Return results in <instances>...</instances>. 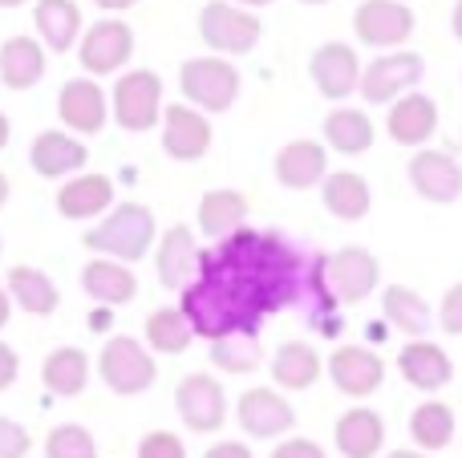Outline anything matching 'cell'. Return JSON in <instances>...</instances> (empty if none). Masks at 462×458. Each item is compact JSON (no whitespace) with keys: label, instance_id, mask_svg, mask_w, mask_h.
<instances>
[{"label":"cell","instance_id":"1","mask_svg":"<svg viewBox=\"0 0 462 458\" xmlns=\"http://www.w3.org/2000/svg\"><path fill=\"white\" fill-rule=\"evenodd\" d=\"M179 308L191 321L195 337L208 341L231 337V333H260V321L268 316L263 300L231 272L216 252H199V276L183 289Z\"/></svg>","mask_w":462,"mask_h":458},{"label":"cell","instance_id":"2","mask_svg":"<svg viewBox=\"0 0 462 458\" xmlns=\"http://www.w3.org/2000/svg\"><path fill=\"white\" fill-rule=\"evenodd\" d=\"M211 252L263 300L268 316L300 297V252L280 232H247V227H239L227 240H219Z\"/></svg>","mask_w":462,"mask_h":458},{"label":"cell","instance_id":"3","mask_svg":"<svg viewBox=\"0 0 462 458\" xmlns=\"http://www.w3.org/2000/svg\"><path fill=\"white\" fill-rule=\"evenodd\" d=\"M81 243L94 256L118 260V264H138L159 243V224H154V211L146 203H114L102 215V224L81 235Z\"/></svg>","mask_w":462,"mask_h":458},{"label":"cell","instance_id":"4","mask_svg":"<svg viewBox=\"0 0 462 458\" xmlns=\"http://www.w3.org/2000/svg\"><path fill=\"white\" fill-rule=\"evenodd\" d=\"M382 280L377 256L365 248H337L333 256L317 260V289L328 305H361Z\"/></svg>","mask_w":462,"mask_h":458},{"label":"cell","instance_id":"5","mask_svg":"<svg viewBox=\"0 0 462 458\" xmlns=\"http://www.w3.org/2000/svg\"><path fill=\"white\" fill-rule=\"evenodd\" d=\"M179 89H183L187 105L199 114H224L239 97V69L227 57H191L179 69Z\"/></svg>","mask_w":462,"mask_h":458},{"label":"cell","instance_id":"6","mask_svg":"<svg viewBox=\"0 0 462 458\" xmlns=\"http://www.w3.org/2000/svg\"><path fill=\"white\" fill-rule=\"evenodd\" d=\"M199 37L216 57H244L260 45L263 21L231 0H208L199 8Z\"/></svg>","mask_w":462,"mask_h":458},{"label":"cell","instance_id":"7","mask_svg":"<svg viewBox=\"0 0 462 458\" xmlns=\"http://www.w3.org/2000/svg\"><path fill=\"white\" fill-rule=\"evenodd\" d=\"M97 373H102L106 389H114L118 398H138L159 381V365L154 353L134 337H110L97 353Z\"/></svg>","mask_w":462,"mask_h":458},{"label":"cell","instance_id":"8","mask_svg":"<svg viewBox=\"0 0 462 458\" xmlns=\"http://www.w3.org/2000/svg\"><path fill=\"white\" fill-rule=\"evenodd\" d=\"M110 114L122 130L146 134L162 122V78L154 69H130L118 78L110 97Z\"/></svg>","mask_w":462,"mask_h":458},{"label":"cell","instance_id":"9","mask_svg":"<svg viewBox=\"0 0 462 458\" xmlns=\"http://www.w3.org/2000/svg\"><path fill=\"white\" fill-rule=\"evenodd\" d=\"M422 57L410 53V49H393V53H382L377 61H369L361 69V97L369 105H393L398 97L414 94V86L422 81Z\"/></svg>","mask_w":462,"mask_h":458},{"label":"cell","instance_id":"10","mask_svg":"<svg viewBox=\"0 0 462 458\" xmlns=\"http://www.w3.org/2000/svg\"><path fill=\"white\" fill-rule=\"evenodd\" d=\"M175 410L191 435H216L227 422V394L211 373H187L175 389Z\"/></svg>","mask_w":462,"mask_h":458},{"label":"cell","instance_id":"11","mask_svg":"<svg viewBox=\"0 0 462 458\" xmlns=\"http://www.w3.org/2000/svg\"><path fill=\"white\" fill-rule=\"evenodd\" d=\"M78 57H81V69L86 73H118L126 69V61L134 57V29L118 16H106V21L89 24L78 41Z\"/></svg>","mask_w":462,"mask_h":458},{"label":"cell","instance_id":"12","mask_svg":"<svg viewBox=\"0 0 462 458\" xmlns=\"http://www.w3.org/2000/svg\"><path fill=\"white\" fill-rule=\"evenodd\" d=\"M236 422L247 438H263V443H272V438H288L296 430V410L280 389L255 386V389H244V394H239Z\"/></svg>","mask_w":462,"mask_h":458},{"label":"cell","instance_id":"13","mask_svg":"<svg viewBox=\"0 0 462 458\" xmlns=\"http://www.w3.org/2000/svg\"><path fill=\"white\" fill-rule=\"evenodd\" d=\"M353 32L361 45L374 49H390V45H406L414 32V13L402 0H361L353 13Z\"/></svg>","mask_w":462,"mask_h":458},{"label":"cell","instance_id":"14","mask_svg":"<svg viewBox=\"0 0 462 458\" xmlns=\"http://www.w3.org/2000/svg\"><path fill=\"white\" fill-rule=\"evenodd\" d=\"M211 138H216V130H211L208 114H199L195 105L175 102L162 110V151H167V159L175 162L203 159L211 151Z\"/></svg>","mask_w":462,"mask_h":458},{"label":"cell","instance_id":"15","mask_svg":"<svg viewBox=\"0 0 462 458\" xmlns=\"http://www.w3.org/2000/svg\"><path fill=\"white\" fill-rule=\"evenodd\" d=\"M309 78H312V86H317V94L328 97V102H345L349 94H357L361 61H357V53H353V45H345V41L320 45L317 53L309 57Z\"/></svg>","mask_w":462,"mask_h":458},{"label":"cell","instance_id":"16","mask_svg":"<svg viewBox=\"0 0 462 458\" xmlns=\"http://www.w3.org/2000/svg\"><path fill=\"white\" fill-rule=\"evenodd\" d=\"M410 187H414L426 203H439V207L458 203V195H462L458 159L447 151H430V146L414 151V159H410Z\"/></svg>","mask_w":462,"mask_h":458},{"label":"cell","instance_id":"17","mask_svg":"<svg viewBox=\"0 0 462 458\" xmlns=\"http://www.w3.org/2000/svg\"><path fill=\"white\" fill-rule=\"evenodd\" d=\"M328 381L341 389L345 398H369L382 389L385 381V362L365 345H341L328 357Z\"/></svg>","mask_w":462,"mask_h":458},{"label":"cell","instance_id":"18","mask_svg":"<svg viewBox=\"0 0 462 458\" xmlns=\"http://www.w3.org/2000/svg\"><path fill=\"white\" fill-rule=\"evenodd\" d=\"M57 118L65 122L69 134H97L110 118V97L102 94V86L89 78H69L57 94Z\"/></svg>","mask_w":462,"mask_h":458},{"label":"cell","instance_id":"19","mask_svg":"<svg viewBox=\"0 0 462 458\" xmlns=\"http://www.w3.org/2000/svg\"><path fill=\"white\" fill-rule=\"evenodd\" d=\"M154 272H159L162 289L171 292H183L199 276V243H195V232L187 224H175L167 227V235H159V243H154Z\"/></svg>","mask_w":462,"mask_h":458},{"label":"cell","instance_id":"20","mask_svg":"<svg viewBox=\"0 0 462 458\" xmlns=\"http://www.w3.org/2000/svg\"><path fill=\"white\" fill-rule=\"evenodd\" d=\"M398 373L422 394H439L455 381V362L450 353L439 345V341H406L398 353Z\"/></svg>","mask_w":462,"mask_h":458},{"label":"cell","instance_id":"21","mask_svg":"<svg viewBox=\"0 0 462 458\" xmlns=\"http://www.w3.org/2000/svg\"><path fill=\"white\" fill-rule=\"evenodd\" d=\"M328 179V151L325 142H312V138H296L284 142L276 154V183L288 191H312Z\"/></svg>","mask_w":462,"mask_h":458},{"label":"cell","instance_id":"22","mask_svg":"<svg viewBox=\"0 0 462 458\" xmlns=\"http://www.w3.org/2000/svg\"><path fill=\"white\" fill-rule=\"evenodd\" d=\"M29 162L41 179H69L89 162V151L69 130H41L29 146Z\"/></svg>","mask_w":462,"mask_h":458},{"label":"cell","instance_id":"23","mask_svg":"<svg viewBox=\"0 0 462 458\" xmlns=\"http://www.w3.org/2000/svg\"><path fill=\"white\" fill-rule=\"evenodd\" d=\"M385 130H390V138L398 146L422 151V146L434 138V130H439V105H434V97L418 94V89L406 97H398L393 110L385 114Z\"/></svg>","mask_w":462,"mask_h":458},{"label":"cell","instance_id":"24","mask_svg":"<svg viewBox=\"0 0 462 458\" xmlns=\"http://www.w3.org/2000/svg\"><path fill=\"white\" fill-rule=\"evenodd\" d=\"M81 289H86V297L97 300L102 308H118V305H130V300L138 297V276L130 264L94 256L86 268H81Z\"/></svg>","mask_w":462,"mask_h":458},{"label":"cell","instance_id":"25","mask_svg":"<svg viewBox=\"0 0 462 458\" xmlns=\"http://www.w3.org/2000/svg\"><path fill=\"white\" fill-rule=\"evenodd\" d=\"M333 443L345 458H377L385 451L382 414L369 410V406H353V410H345L333 426Z\"/></svg>","mask_w":462,"mask_h":458},{"label":"cell","instance_id":"26","mask_svg":"<svg viewBox=\"0 0 462 458\" xmlns=\"http://www.w3.org/2000/svg\"><path fill=\"white\" fill-rule=\"evenodd\" d=\"M320 373H325V362H320V353L309 341H284L272 353V381H276V389L300 394V389L317 386Z\"/></svg>","mask_w":462,"mask_h":458},{"label":"cell","instance_id":"27","mask_svg":"<svg viewBox=\"0 0 462 458\" xmlns=\"http://www.w3.org/2000/svg\"><path fill=\"white\" fill-rule=\"evenodd\" d=\"M320 203H325L328 215L345 219V224H357L374 207V191H369V183L357 170H328V179L320 183Z\"/></svg>","mask_w":462,"mask_h":458},{"label":"cell","instance_id":"28","mask_svg":"<svg viewBox=\"0 0 462 458\" xmlns=\"http://www.w3.org/2000/svg\"><path fill=\"white\" fill-rule=\"evenodd\" d=\"M114 207V183L106 175H73L57 191V211L65 219H102Z\"/></svg>","mask_w":462,"mask_h":458},{"label":"cell","instance_id":"29","mask_svg":"<svg viewBox=\"0 0 462 458\" xmlns=\"http://www.w3.org/2000/svg\"><path fill=\"white\" fill-rule=\"evenodd\" d=\"M89 353L78 345H57L53 353L45 357V365H41V381H45V389L53 398H78L86 394L89 386Z\"/></svg>","mask_w":462,"mask_h":458},{"label":"cell","instance_id":"30","mask_svg":"<svg viewBox=\"0 0 462 458\" xmlns=\"http://www.w3.org/2000/svg\"><path fill=\"white\" fill-rule=\"evenodd\" d=\"M382 313H385V321L398 333H406L410 341H426L434 329L430 305H426V297H418L410 284H390V289L382 292Z\"/></svg>","mask_w":462,"mask_h":458},{"label":"cell","instance_id":"31","mask_svg":"<svg viewBox=\"0 0 462 458\" xmlns=\"http://www.w3.org/2000/svg\"><path fill=\"white\" fill-rule=\"evenodd\" d=\"M8 297H13V305L24 308L29 316H53L57 305H61V292H57L53 276L32 268V264L8 268Z\"/></svg>","mask_w":462,"mask_h":458},{"label":"cell","instance_id":"32","mask_svg":"<svg viewBox=\"0 0 462 458\" xmlns=\"http://www.w3.org/2000/svg\"><path fill=\"white\" fill-rule=\"evenodd\" d=\"M32 24L53 53H69V45L81 41V8L73 0H37Z\"/></svg>","mask_w":462,"mask_h":458},{"label":"cell","instance_id":"33","mask_svg":"<svg viewBox=\"0 0 462 458\" xmlns=\"http://www.w3.org/2000/svg\"><path fill=\"white\" fill-rule=\"evenodd\" d=\"M45 78V45L37 37H8L0 45V81L8 89H32Z\"/></svg>","mask_w":462,"mask_h":458},{"label":"cell","instance_id":"34","mask_svg":"<svg viewBox=\"0 0 462 458\" xmlns=\"http://www.w3.org/2000/svg\"><path fill=\"white\" fill-rule=\"evenodd\" d=\"M195 215H199V232L211 235V240H227L231 232H239L247 219V199L239 191H227V187H216V191H208L199 199V207H195Z\"/></svg>","mask_w":462,"mask_h":458},{"label":"cell","instance_id":"35","mask_svg":"<svg viewBox=\"0 0 462 458\" xmlns=\"http://www.w3.org/2000/svg\"><path fill=\"white\" fill-rule=\"evenodd\" d=\"M458 418L447 402H422L410 414V438H414V451L422 454H439L455 443Z\"/></svg>","mask_w":462,"mask_h":458},{"label":"cell","instance_id":"36","mask_svg":"<svg viewBox=\"0 0 462 458\" xmlns=\"http://www.w3.org/2000/svg\"><path fill=\"white\" fill-rule=\"evenodd\" d=\"M377 138V126L365 110H328L325 118V142L337 154H365Z\"/></svg>","mask_w":462,"mask_h":458},{"label":"cell","instance_id":"37","mask_svg":"<svg viewBox=\"0 0 462 458\" xmlns=\"http://www.w3.org/2000/svg\"><path fill=\"white\" fill-rule=\"evenodd\" d=\"M143 345L151 349V353H162V357H179L191 349L195 341V329L191 321L183 316V308H154L151 316H146V333H143Z\"/></svg>","mask_w":462,"mask_h":458},{"label":"cell","instance_id":"38","mask_svg":"<svg viewBox=\"0 0 462 458\" xmlns=\"http://www.w3.org/2000/svg\"><path fill=\"white\" fill-rule=\"evenodd\" d=\"M211 365H216L219 373H231V378L255 373L263 365L260 333H231V337L211 341Z\"/></svg>","mask_w":462,"mask_h":458},{"label":"cell","instance_id":"39","mask_svg":"<svg viewBox=\"0 0 462 458\" xmlns=\"http://www.w3.org/2000/svg\"><path fill=\"white\" fill-rule=\"evenodd\" d=\"M45 458H97V443L86 426L61 422L45 435Z\"/></svg>","mask_w":462,"mask_h":458},{"label":"cell","instance_id":"40","mask_svg":"<svg viewBox=\"0 0 462 458\" xmlns=\"http://www.w3.org/2000/svg\"><path fill=\"white\" fill-rule=\"evenodd\" d=\"M138 458H187V446L179 435H171V430H151V435H143V443H138Z\"/></svg>","mask_w":462,"mask_h":458},{"label":"cell","instance_id":"41","mask_svg":"<svg viewBox=\"0 0 462 458\" xmlns=\"http://www.w3.org/2000/svg\"><path fill=\"white\" fill-rule=\"evenodd\" d=\"M32 451V435L13 418H0V458H24Z\"/></svg>","mask_w":462,"mask_h":458},{"label":"cell","instance_id":"42","mask_svg":"<svg viewBox=\"0 0 462 458\" xmlns=\"http://www.w3.org/2000/svg\"><path fill=\"white\" fill-rule=\"evenodd\" d=\"M439 329L447 333V337H462V280L450 284L447 297H442V305H439Z\"/></svg>","mask_w":462,"mask_h":458},{"label":"cell","instance_id":"43","mask_svg":"<svg viewBox=\"0 0 462 458\" xmlns=\"http://www.w3.org/2000/svg\"><path fill=\"white\" fill-rule=\"evenodd\" d=\"M272 458H328V454H325V446L312 443V438L292 435V438H280L276 451H272Z\"/></svg>","mask_w":462,"mask_h":458},{"label":"cell","instance_id":"44","mask_svg":"<svg viewBox=\"0 0 462 458\" xmlns=\"http://www.w3.org/2000/svg\"><path fill=\"white\" fill-rule=\"evenodd\" d=\"M16 378H21V357H16L13 345H5V341H0V394H5Z\"/></svg>","mask_w":462,"mask_h":458},{"label":"cell","instance_id":"45","mask_svg":"<svg viewBox=\"0 0 462 458\" xmlns=\"http://www.w3.org/2000/svg\"><path fill=\"white\" fill-rule=\"evenodd\" d=\"M203 458H252L247 451V443H236V438H224V443H216Z\"/></svg>","mask_w":462,"mask_h":458},{"label":"cell","instance_id":"46","mask_svg":"<svg viewBox=\"0 0 462 458\" xmlns=\"http://www.w3.org/2000/svg\"><path fill=\"white\" fill-rule=\"evenodd\" d=\"M102 13H122V8H130V5H138V0H94Z\"/></svg>","mask_w":462,"mask_h":458},{"label":"cell","instance_id":"47","mask_svg":"<svg viewBox=\"0 0 462 458\" xmlns=\"http://www.w3.org/2000/svg\"><path fill=\"white\" fill-rule=\"evenodd\" d=\"M89 329H97V333L110 329V308H97V313L89 316Z\"/></svg>","mask_w":462,"mask_h":458},{"label":"cell","instance_id":"48","mask_svg":"<svg viewBox=\"0 0 462 458\" xmlns=\"http://www.w3.org/2000/svg\"><path fill=\"white\" fill-rule=\"evenodd\" d=\"M8 316H13V297H8V292L0 289V329L8 325Z\"/></svg>","mask_w":462,"mask_h":458},{"label":"cell","instance_id":"49","mask_svg":"<svg viewBox=\"0 0 462 458\" xmlns=\"http://www.w3.org/2000/svg\"><path fill=\"white\" fill-rule=\"evenodd\" d=\"M450 29H455V37L462 41V0L455 5V16H450Z\"/></svg>","mask_w":462,"mask_h":458},{"label":"cell","instance_id":"50","mask_svg":"<svg viewBox=\"0 0 462 458\" xmlns=\"http://www.w3.org/2000/svg\"><path fill=\"white\" fill-rule=\"evenodd\" d=\"M8 134H13V126H8V118H5V114H0V151H5V146H8Z\"/></svg>","mask_w":462,"mask_h":458},{"label":"cell","instance_id":"51","mask_svg":"<svg viewBox=\"0 0 462 458\" xmlns=\"http://www.w3.org/2000/svg\"><path fill=\"white\" fill-rule=\"evenodd\" d=\"M8 191H13V187H8V175H5V170H0V207H5V203H8Z\"/></svg>","mask_w":462,"mask_h":458},{"label":"cell","instance_id":"52","mask_svg":"<svg viewBox=\"0 0 462 458\" xmlns=\"http://www.w3.org/2000/svg\"><path fill=\"white\" fill-rule=\"evenodd\" d=\"M385 458H430V454H422V451H393V454H385Z\"/></svg>","mask_w":462,"mask_h":458},{"label":"cell","instance_id":"53","mask_svg":"<svg viewBox=\"0 0 462 458\" xmlns=\"http://www.w3.org/2000/svg\"><path fill=\"white\" fill-rule=\"evenodd\" d=\"M239 8H263V5H272V0H236Z\"/></svg>","mask_w":462,"mask_h":458},{"label":"cell","instance_id":"54","mask_svg":"<svg viewBox=\"0 0 462 458\" xmlns=\"http://www.w3.org/2000/svg\"><path fill=\"white\" fill-rule=\"evenodd\" d=\"M16 5H24V0H0V8H16Z\"/></svg>","mask_w":462,"mask_h":458},{"label":"cell","instance_id":"55","mask_svg":"<svg viewBox=\"0 0 462 458\" xmlns=\"http://www.w3.org/2000/svg\"><path fill=\"white\" fill-rule=\"evenodd\" d=\"M300 5H328V0H300Z\"/></svg>","mask_w":462,"mask_h":458},{"label":"cell","instance_id":"56","mask_svg":"<svg viewBox=\"0 0 462 458\" xmlns=\"http://www.w3.org/2000/svg\"><path fill=\"white\" fill-rule=\"evenodd\" d=\"M0 252H5V240H0Z\"/></svg>","mask_w":462,"mask_h":458}]
</instances>
